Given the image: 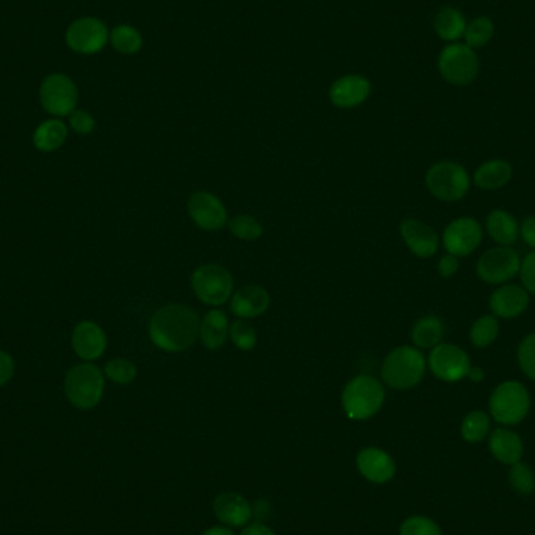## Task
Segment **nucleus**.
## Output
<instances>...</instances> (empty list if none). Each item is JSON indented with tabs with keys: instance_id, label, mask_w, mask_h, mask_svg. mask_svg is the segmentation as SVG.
I'll return each instance as SVG.
<instances>
[{
	"instance_id": "obj_1",
	"label": "nucleus",
	"mask_w": 535,
	"mask_h": 535,
	"mask_svg": "<svg viewBox=\"0 0 535 535\" xmlns=\"http://www.w3.org/2000/svg\"><path fill=\"white\" fill-rule=\"evenodd\" d=\"M199 328L201 319L191 307L169 304L154 313L149 335L152 343L163 351L180 352L195 345Z\"/></svg>"
},
{
	"instance_id": "obj_2",
	"label": "nucleus",
	"mask_w": 535,
	"mask_h": 535,
	"mask_svg": "<svg viewBox=\"0 0 535 535\" xmlns=\"http://www.w3.org/2000/svg\"><path fill=\"white\" fill-rule=\"evenodd\" d=\"M428 360L413 346H399L385 357L382 380L395 390H409L423 380Z\"/></svg>"
},
{
	"instance_id": "obj_3",
	"label": "nucleus",
	"mask_w": 535,
	"mask_h": 535,
	"mask_svg": "<svg viewBox=\"0 0 535 535\" xmlns=\"http://www.w3.org/2000/svg\"><path fill=\"white\" fill-rule=\"evenodd\" d=\"M491 419L502 426H517L530 410V395L519 380H504L491 391L489 401Z\"/></svg>"
},
{
	"instance_id": "obj_4",
	"label": "nucleus",
	"mask_w": 535,
	"mask_h": 535,
	"mask_svg": "<svg viewBox=\"0 0 535 535\" xmlns=\"http://www.w3.org/2000/svg\"><path fill=\"white\" fill-rule=\"evenodd\" d=\"M384 399V387L373 376H357L346 385L341 396L346 415L357 421L374 417L382 409Z\"/></svg>"
},
{
	"instance_id": "obj_5",
	"label": "nucleus",
	"mask_w": 535,
	"mask_h": 535,
	"mask_svg": "<svg viewBox=\"0 0 535 535\" xmlns=\"http://www.w3.org/2000/svg\"><path fill=\"white\" fill-rule=\"evenodd\" d=\"M104 373L93 363H80L69 368L65 378V393L74 408L88 410L101 402Z\"/></svg>"
},
{
	"instance_id": "obj_6",
	"label": "nucleus",
	"mask_w": 535,
	"mask_h": 535,
	"mask_svg": "<svg viewBox=\"0 0 535 535\" xmlns=\"http://www.w3.org/2000/svg\"><path fill=\"white\" fill-rule=\"evenodd\" d=\"M426 187L435 199L456 202L469 195L471 187L467 169L456 162H439L426 173Z\"/></svg>"
},
{
	"instance_id": "obj_7",
	"label": "nucleus",
	"mask_w": 535,
	"mask_h": 535,
	"mask_svg": "<svg viewBox=\"0 0 535 535\" xmlns=\"http://www.w3.org/2000/svg\"><path fill=\"white\" fill-rule=\"evenodd\" d=\"M439 73L448 84L465 86L476 80L479 74V58L467 45L452 43L446 45L439 56Z\"/></svg>"
},
{
	"instance_id": "obj_8",
	"label": "nucleus",
	"mask_w": 535,
	"mask_h": 535,
	"mask_svg": "<svg viewBox=\"0 0 535 535\" xmlns=\"http://www.w3.org/2000/svg\"><path fill=\"white\" fill-rule=\"evenodd\" d=\"M191 287L197 299L207 306H223L234 291V278L219 265H202L191 276Z\"/></svg>"
},
{
	"instance_id": "obj_9",
	"label": "nucleus",
	"mask_w": 535,
	"mask_h": 535,
	"mask_svg": "<svg viewBox=\"0 0 535 535\" xmlns=\"http://www.w3.org/2000/svg\"><path fill=\"white\" fill-rule=\"evenodd\" d=\"M77 101V86L66 74H49L39 85V102L54 117L69 116L76 112Z\"/></svg>"
},
{
	"instance_id": "obj_10",
	"label": "nucleus",
	"mask_w": 535,
	"mask_h": 535,
	"mask_svg": "<svg viewBox=\"0 0 535 535\" xmlns=\"http://www.w3.org/2000/svg\"><path fill=\"white\" fill-rule=\"evenodd\" d=\"M521 257L512 246H497L484 252L476 265V274L489 285L509 284L519 276Z\"/></svg>"
},
{
	"instance_id": "obj_11",
	"label": "nucleus",
	"mask_w": 535,
	"mask_h": 535,
	"mask_svg": "<svg viewBox=\"0 0 535 535\" xmlns=\"http://www.w3.org/2000/svg\"><path fill=\"white\" fill-rule=\"evenodd\" d=\"M65 41L71 51L80 56H95L106 49L110 41V30L97 17H78L69 24Z\"/></svg>"
},
{
	"instance_id": "obj_12",
	"label": "nucleus",
	"mask_w": 535,
	"mask_h": 535,
	"mask_svg": "<svg viewBox=\"0 0 535 535\" xmlns=\"http://www.w3.org/2000/svg\"><path fill=\"white\" fill-rule=\"evenodd\" d=\"M428 367L437 379L454 384L469 376L471 360L460 346L454 343H440L430 349Z\"/></svg>"
},
{
	"instance_id": "obj_13",
	"label": "nucleus",
	"mask_w": 535,
	"mask_h": 535,
	"mask_svg": "<svg viewBox=\"0 0 535 535\" xmlns=\"http://www.w3.org/2000/svg\"><path fill=\"white\" fill-rule=\"evenodd\" d=\"M484 240V229L478 219L471 217H456L446 226L441 237V243L446 254L469 257L473 254Z\"/></svg>"
},
{
	"instance_id": "obj_14",
	"label": "nucleus",
	"mask_w": 535,
	"mask_h": 535,
	"mask_svg": "<svg viewBox=\"0 0 535 535\" xmlns=\"http://www.w3.org/2000/svg\"><path fill=\"white\" fill-rule=\"evenodd\" d=\"M188 213L196 226L210 232L223 229L227 223V210L223 202L207 191H197L190 196Z\"/></svg>"
},
{
	"instance_id": "obj_15",
	"label": "nucleus",
	"mask_w": 535,
	"mask_h": 535,
	"mask_svg": "<svg viewBox=\"0 0 535 535\" xmlns=\"http://www.w3.org/2000/svg\"><path fill=\"white\" fill-rule=\"evenodd\" d=\"M530 296L523 285H500L489 299L491 315L498 319L519 318L530 307Z\"/></svg>"
},
{
	"instance_id": "obj_16",
	"label": "nucleus",
	"mask_w": 535,
	"mask_h": 535,
	"mask_svg": "<svg viewBox=\"0 0 535 535\" xmlns=\"http://www.w3.org/2000/svg\"><path fill=\"white\" fill-rule=\"evenodd\" d=\"M399 232H401L402 240L408 245L413 256L419 258H430L439 251V246H440L439 234L419 219L415 217L404 219Z\"/></svg>"
},
{
	"instance_id": "obj_17",
	"label": "nucleus",
	"mask_w": 535,
	"mask_h": 535,
	"mask_svg": "<svg viewBox=\"0 0 535 535\" xmlns=\"http://www.w3.org/2000/svg\"><path fill=\"white\" fill-rule=\"evenodd\" d=\"M371 95V84L367 77L349 74L335 80L329 89L330 102L338 108H356Z\"/></svg>"
},
{
	"instance_id": "obj_18",
	"label": "nucleus",
	"mask_w": 535,
	"mask_h": 535,
	"mask_svg": "<svg viewBox=\"0 0 535 535\" xmlns=\"http://www.w3.org/2000/svg\"><path fill=\"white\" fill-rule=\"evenodd\" d=\"M73 348L76 354L86 362L96 360L106 352V332L93 321H82L74 329Z\"/></svg>"
},
{
	"instance_id": "obj_19",
	"label": "nucleus",
	"mask_w": 535,
	"mask_h": 535,
	"mask_svg": "<svg viewBox=\"0 0 535 535\" xmlns=\"http://www.w3.org/2000/svg\"><path fill=\"white\" fill-rule=\"evenodd\" d=\"M357 465L360 473L374 484H385L395 476L393 459L379 448H367L358 454Z\"/></svg>"
},
{
	"instance_id": "obj_20",
	"label": "nucleus",
	"mask_w": 535,
	"mask_h": 535,
	"mask_svg": "<svg viewBox=\"0 0 535 535\" xmlns=\"http://www.w3.org/2000/svg\"><path fill=\"white\" fill-rule=\"evenodd\" d=\"M269 295L263 287L247 285L234 293L230 299V310L238 318H256L267 312Z\"/></svg>"
},
{
	"instance_id": "obj_21",
	"label": "nucleus",
	"mask_w": 535,
	"mask_h": 535,
	"mask_svg": "<svg viewBox=\"0 0 535 535\" xmlns=\"http://www.w3.org/2000/svg\"><path fill=\"white\" fill-rule=\"evenodd\" d=\"M493 458L504 465H513L521 462L524 454V445L521 437L509 428H498L493 430L489 439Z\"/></svg>"
},
{
	"instance_id": "obj_22",
	"label": "nucleus",
	"mask_w": 535,
	"mask_h": 535,
	"mask_svg": "<svg viewBox=\"0 0 535 535\" xmlns=\"http://www.w3.org/2000/svg\"><path fill=\"white\" fill-rule=\"evenodd\" d=\"M512 177V165L508 160L493 158L478 167L474 171L473 182L480 190L495 191L504 188Z\"/></svg>"
},
{
	"instance_id": "obj_23",
	"label": "nucleus",
	"mask_w": 535,
	"mask_h": 535,
	"mask_svg": "<svg viewBox=\"0 0 535 535\" xmlns=\"http://www.w3.org/2000/svg\"><path fill=\"white\" fill-rule=\"evenodd\" d=\"M485 230L498 246H512L520 237V224L512 213L493 210L485 219Z\"/></svg>"
},
{
	"instance_id": "obj_24",
	"label": "nucleus",
	"mask_w": 535,
	"mask_h": 535,
	"mask_svg": "<svg viewBox=\"0 0 535 535\" xmlns=\"http://www.w3.org/2000/svg\"><path fill=\"white\" fill-rule=\"evenodd\" d=\"M215 513L223 523L245 526L252 519V509L245 498L237 493H224L215 501Z\"/></svg>"
},
{
	"instance_id": "obj_25",
	"label": "nucleus",
	"mask_w": 535,
	"mask_h": 535,
	"mask_svg": "<svg viewBox=\"0 0 535 535\" xmlns=\"http://www.w3.org/2000/svg\"><path fill=\"white\" fill-rule=\"evenodd\" d=\"M230 334L229 319L221 310H210L201 321L199 337L208 349H219Z\"/></svg>"
},
{
	"instance_id": "obj_26",
	"label": "nucleus",
	"mask_w": 535,
	"mask_h": 535,
	"mask_svg": "<svg viewBox=\"0 0 535 535\" xmlns=\"http://www.w3.org/2000/svg\"><path fill=\"white\" fill-rule=\"evenodd\" d=\"M67 138V126L60 117L47 119L35 128L34 145L38 151H58Z\"/></svg>"
},
{
	"instance_id": "obj_27",
	"label": "nucleus",
	"mask_w": 535,
	"mask_h": 535,
	"mask_svg": "<svg viewBox=\"0 0 535 535\" xmlns=\"http://www.w3.org/2000/svg\"><path fill=\"white\" fill-rule=\"evenodd\" d=\"M413 345L419 349H432L437 345L443 343L445 337V323L435 315H428L419 318L412 328Z\"/></svg>"
},
{
	"instance_id": "obj_28",
	"label": "nucleus",
	"mask_w": 535,
	"mask_h": 535,
	"mask_svg": "<svg viewBox=\"0 0 535 535\" xmlns=\"http://www.w3.org/2000/svg\"><path fill=\"white\" fill-rule=\"evenodd\" d=\"M467 24L469 23L460 10L452 8V6H445L435 16V34L439 35L443 41L456 43L465 34Z\"/></svg>"
},
{
	"instance_id": "obj_29",
	"label": "nucleus",
	"mask_w": 535,
	"mask_h": 535,
	"mask_svg": "<svg viewBox=\"0 0 535 535\" xmlns=\"http://www.w3.org/2000/svg\"><path fill=\"white\" fill-rule=\"evenodd\" d=\"M469 341L474 348H489L500 337V319L495 315H482L469 328Z\"/></svg>"
},
{
	"instance_id": "obj_30",
	"label": "nucleus",
	"mask_w": 535,
	"mask_h": 535,
	"mask_svg": "<svg viewBox=\"0 0 535 535\" xmlns=\"http://www.w3.org/2000/svg\"><path fill=\"white\" fill-rule=\"evenodd\" d=\"M110 45H113L115 51L123 54V56H135L143 47V36L132 25L121 24V25L112 28Z\"/></svg>"
},
{
	"instance_id": "obj_31",
	"label": "nucleus",
	"mask_w": 535,
	"mask_h": 535,
	"mask_svg": "<svg viewBox=\"0 0 535 535\" xmlns=\"http://www.w3.org/2000/svg\"><path fill=\"white\" fill-rule=\"evenodd\" d=\"M490 417L484 410H473L463 419L460 432L469 443H479L490 434Z\"/></svg>"
},
{
	"instance_id": "obj_32",
	"label": "nucleus",
	"mask_w": 535,
	"mask_h": 535,
	"mask_svg": "<svg viewBox=\"0 0 535 535\" xmlns=\"http://www.w3.org/2000/svg\"><path fill=\"white\" fill-rule=\"evenodd\" d=\"M493 34H495V24L490 17L479 16L467 24L463 38H465V45L469 47L479 49L493 38Z\"/></svg>"
},
{
	"instance_id": "obj_33",
	"label": "nucleus",
	"mask_w": 535,
	"mask_h": 535,
	"mask_svg": "<svg viewBox=\"0 0 535 535\" xmlns=\"http://www.w3.org/2000/svg\"><path fill=\"white\" fill-rule=\"evenodd\" d=\"M509 484L520 495H530L535 491V474L526 463L517 462L510 465Z\"/></svg>"
},
{
	"instance_id": "obj_34",
	"label": "nucleus",
	"mask_w": 535,
	"mask_h": 535,
	"mask_svg": "<svg viewBox=\"0 0 535 535\" xmlns=\"http://www.w3.org/2000/svg\"><path fill=\"white\" fill-rule=\"evenodd\" d=\"M229 229L240 240L252 241L260 238L263 234L262 224L251 215H238L229 221Z\"/></svg>"
},
{
	"instance_id": "obj_35",
	"label": "nucleus",
	"mask_w": 535,
	"mask_h": 535,
	"mask_svg": "<svg viewBox=\"0 0 535 535\" xmlns=\"http://www.w3.org/2000/svg\"><path fill=\"white\" fill-rule=\"evenodd\" d=\"M517 360L521 373L528 379L535 382V332L526 335L523 340L520 341L517 349Z\"/></svg>"
},
{
	"instance_id": "obj_36",
	"label": "nucleus",
	"mask_w": 535,
	"mask_h": 535,
	"mask_svg": "<svg viewBox=\"0 0 535 535\" xmlns=\"http://www.w3.org/2000/svg\"><path fill=\"white\" fill-rule=\"evenodd\" d=\"M106 374L115 384L127 385L136 378V367L127 358H115L106 363Z\"/></svg>"
},
{
	"instance_id": "obj_37",
	"label": "nucleus",
	"mask_w": 535,
	"mask_h": 535,
	"mask_svg": "<svg viewBox=\"0 0 535 535\" xmlns=\"http://www.w3.org/2000/svg\"><path fill=\"white\" fill-rule=\"evenodd\" d=\"M230 338L241 351H249L257 345V334L251 324L245 319H237L230 326Z\"/></svg>"
},
{
	"instance_id": "obj_38",
	"label": "nucleus",
	"mask_w": 535,
	"mask_h": 535,
	"mask_svg": "<svg viewBox=\"0 0 535 535\" xmlns=\"http://www.w3.org/2000/svg\"><path fill=\"white\" fill-rule=\"evenodd\" d=\"M401 535H441V530L430 519L412 517L402 523Z\"/></svg>"
},
{
	"instance_id": "obj_39",
	"label": "nucleus",
	"mask_w": 535,
	"mask_h": 535,
	"mask_svg": "<svg viewBox=\"0 0 535 535\" xmlns=\"http://www.w3.org/2000/svg\"><path fill=\"white\" fill-rule=\"evenodd\" d=\"M519 276L521 278L524 290L535 296V251L530 252L528 256L521 258Z\"/></svg>"
},
{
	"instance_id": "obj_40",
	"label": "nucleus",
	"mask_w": 535,
	"mask_h": 535,
	"mask_svg": "<svg viewBox=\"0 0 535 535\" xmlns=\"http://www.w3.org/2000/svg\"><path fill=\"white\" fill-rule=\"evenodd\" d=\"M69 126L78 135H89L96 127V119L85 110H76L69 115Z\"/></svg>"
},
{
	"instance_id": "obj_41",
	"label": "nucleus",
	"mask_w": 535,
	"mask_h": 535,
	"mask_svg": "<svg viewBox=\"0 0 535 535\" xmlns=\"http://www.w3.org/2000/svg\"><path fill=\"white\" fill-rule=\"evenodd\" d=\"M459 268H460V258L451 256V254H446V256L441 257L440 262L437 265V271H439L441 278L449 279V278L458 274Z\"/></svg>"
},
{
	"instance_id": "obj_42",
	"label": "nucleus",
	"mask_w": 535,
	"mask_h": 535,
	"mask_svg": "<svg viewBox=\"0 0 535 535\" xmlns=\"http://www.w3.org/2000/svg\"><path fill=\"white\" fill-rule=\"evenodd\" d=\"M520 237L521 240L535 251V215H530L520 224Z\"/></svg>"
},
{
	"instance_id": "obj_43",
	"label": "nucleus",
	"mask_w": 535,
	"mask_h": 535,
	"mask_svg": "<svg viewBox=\"0 0 535 535\" xmlns=\"http://www.w3.org/2000/svg\"><path fill=\"white\" fill-rule=\"evenodd\" d=\"M15 374V362L12 356L5 351H0V387L8 384Z\"/></svg>"
},
{
	"instance_id": "obj_44",
	"label": "nucleus",
	"mask_w": 535,
	"mask_h": 535,
	"mask_svg": "<svg viewBox=\"0 0 535 535\" xmlns=\"http://www.w3.org/2000/svg\"><path fill=\"white\" fill-rule=\"evenodd\" d=\"M241 535H276V534H274L273 530H269V528H267V526H265V524L254 523V524H249V526H247V528H245V530H243V532H241Z\"/></svg>"
},
{
	"instance_id": "obj_45",
	"label": "nucleus",
	"mask_w": 535,
	"mask_h": 535,
	"mask_svg": "<svg viewBox=\"0 0 535 535\" xmlns=\"http://www.w3.org/2000/svg\"><path fill=\"white\" fill-rule=\"evenodd\" d=\"M467 378H469L473 384H480V382L485 379V371L480 368V367H473V365H471V368H469V376H467Z\"/></svg>"
},
{
	"instance_id": "obj_46",
	"label": "nucleus",
	"mask_w": 535,
	"mask_h": 535,
	"mask_svg": "<svg viewBox=\"0 0 535 535\" xmlns=\"http://www.w3.org/2000/svg\"><path fill=\"white\" fill-rule=\"evenodd\" d=\"M202 535H234V532L229 528H212V530H206Z\"/></svg>"
}]
</instances>
